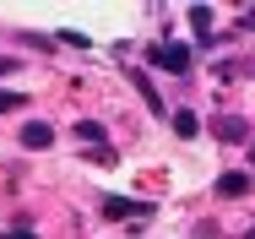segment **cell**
<instances>
[{
  "instance_id": "cell-1",
  "label": "cell",
  "mask_w": 255,
  "mask_h": 239,
  "mask_svg": "<svg viewBox=\"0 0 255 239\" xmlns=\"http://www.w3.org/2000/svg\"><path fill=\"white\" fill-rule=\"evenodd\" d=\"M152 65H163L168 76H185V71H190V49H185V44H157L152 49Z\"/></svg>"
},
{
  "instance_id": "cell-10",
  "label": "cell",
  "mask_w": 255,
  "mask_h": 239,
  "mask_svg": "<svg viewBox=\"0 0 255 239\" xmlns=\"http://www.w3.org/2000/svg\"><path fill=\"white\" fill-rule=\"evenodd\" d=\"M0 239H38V234H33V229L22 223V229H5V234H0Z\"/></svg>"
},
{
  "instance_id": "cell-3",
  "label": "cell",
  "mask_w": 255,
  "mask_h": 239,
  "mask_svg": "<svg viewBox=\"0 0 255 239\" xmlns=\"http://www.w3.org/2000/svg\"><path fill=\"white\" fill-rule=\"evenodd\" d=\"M212 131H217V142H245V136H250V120H245V114H223Z\"/></svg>"
},
{
  "instance_id": "cell-11",
  "label": "cell",
  "mask_w": 255,
  "mask_h": 239,
  "mask_svg": "<svg viewBox=\"0 0 255 239\" xmlns=\"http://www.w3.org/2000/svg\"><path fill=\"white\" fill-rule=\"evenodd\" d=\"M5 71H16V60H0V76H5Z\"/></svg>"
},
{
  "instance_id": "cell-9",
  "label": "cell",
  "mask_w": 255,
  "mask_h": 239,
  "mask_svg": "<svg viewBox=\"0 0 255 239\" xmlns=\"http://www.w3.org/2000/svg\"><path fill=\"white\" fill-rule=\"evenodd\" d=\"M22 103H27L22 93H0V109H22Z\"/></svg>"
},
{
  "instance_id": "cell-13",
  "label": "cell",
  "mask_w": 255,
  "mask_h": 239,
  "mask_svg": "<svg viewBox=\"0 0 255 239\" xmlns=\"http://www.w3.org/2000/svg\"><path fill=\"white\" fill-rule=\"evenodd\" d=\"M250 163H255V142H250Z\"/></svg>"
},
{
  "instance_id": "cell-6",
  "label": "cell",
  "mask_w": 255,
  "mask_h": 239,
  "mask_svg": "<svg viewBox=\"0 0 255 239\" xmlns=\"http://www.w3.org/2000/svg\"><path fill=\"white\" fill-rule=\"evenodd\" d=\"M130 82H136V93L147 98V109H152V114H168V109H163V98H157V87L147 82V71H130Z\"/></svg>"
},
{
  "instance_id": "cell-12",
  "label": "cell",
  "mask_w": 255,
  "mask_h": 239,
  "mask_svg": "<svg viewBox=\"0 0 255 239\" xmlns=\"http://www.w3.org/2000/svg\"><path fill=\"white\" fill-rule=\"evenodd\" d=\"M245 27H255V11H245Z\"/></svg>"
},
{
  "instance_id": "cell-14",
  "label": "cell",
  "mask_w": 255,
  "mask_h": 239,
  "mask_svg": "<svg viewBox=\"0 0 255 239\" xmlns=\"http://www.w3.org/2000/svg\"><path fill=\"white\" fill-rule=\"evenodd\" d=\"M250 239H255V229H250Z\"/></svg>"
},
{
  "instance_id": "cell-4",
  "label": "cell",
  "mask_w": 255,
  "mask_h": 239,
  "mask_svg": "<svg viewBox=\"0 0 255 239\" xmlns=\"http://www.w3.org/2000/svg\"><path fill=\"white\" fill-rule=\"evenodd\" d=\"M49 142H54V131L44 120H27V125H22V147H27V152H38V147H49Z\"/></svg>"
},
{
  "instance_id": "cell-5",
  "label": "cell",
  "mask_w": 255,
  "mask_h": 239,
  "mask_svg": "<svg viewBox=\"0 0 255 239\" xmlns=\"http://www.w3.org/2000/svg\"><path fill=\"white\" fill-rule=\"evenodd\" d=\"M217 196H250V174H245V169H228V174L217 180Z\"/></svg>"
},
{
  "instance_id": "cell-8",
  "label": "cell",
  "mask_w": 255,
  "mask_h": 239,
  "mask_svg": "<svg viewBox=\"0 0 255 239\" xmlns=\"http://www.w3.org/2000/svg\"><path fill=\"white\" fill-rule=\"evenodd\" d=\"M174 131H179V136L190 142V136L201 131V120H196V109H174Z\"/></svg>"
},
{
  "instance_id": "cell-7",
  "label": "cell",
  "mask_w": 255,
  "mask_h": 239,
  "mask_svg": "<svg viewBox=\"0 0 255 239\" xmlns=\"http://www.w3.org/2000/svg\"><path fill=\"white\" fill-rule=\"evenodd\" d=\"M76 142H87V147H109V142H103V125H98V120H76Z\"/></svg>"
},
{
  "instance_id": "cell-2",
  "label": "cell",
  "mask_w": 255,
  "mask_h": 239,
  "mask_svg": "<svg viewBox=\"0 0 255 239\" xmlns=\"http://www.w3.org/2000/svg\"><path fill=\"white\" fill-rule=\"evenodd\" d=\"M147 201H125V196H103V218H147Z\"/></svg>"
}]
</instances>
